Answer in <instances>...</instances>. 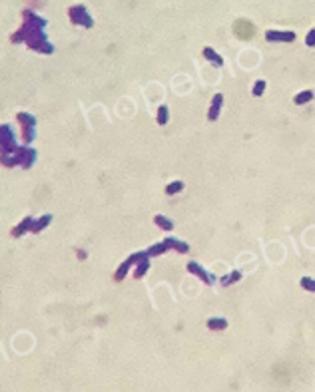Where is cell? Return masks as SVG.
<instances>
[{
    "label": "cell",
    "mask_w": 315,
    "mask_h": 392,
    "mask_svg": "<svg viewBox=\"0 0 315 392\" xmlns=\"http://www.w3.org/2000/svg\"><path fill=\"white\" fill-rule=\"evenodd\" d=\"M305 44H307L309 48L315 46V28H311V30L307 32V36H305Z\"/></svg>",
    "instance_id": "obj_25"
},
{
    "label": "cell",
    "mask_w": 315,
    "mask_h": 392,
    "mask_svg": "<svg viewBox=\"0 0 315 392\" xmlns=\"http://www.w3.org/2000/svg\"><path fill=\"white\" fill-rule=\"evenodd\" d=\"M32 227H34V219L28 215V217H24L22 221H20V225L18 227H14L12 231H10V235L14 237V239H18V237H22L26 231H32Z\"/></svg>",
    "instance_id": "obj_10"
},
{
    "label": "cell",
    "mask_w": 315,
    "mask_h": 392,
    "mask_svg": "<svg viewBox=\"0 0 315 392\" xmlns=\"http://www.w3.org/2000/svg\"><path fill=\"white\" fill-rule=\"evenodd\" d=\"M202 54H204V58L212 64V66H216V68H222L223 66V58L212 48V46H205L204 50H202Z\"/></svg>",
    "instance_id": "obj_11"
},
{
    "label": "cell",
    "mask_w": 315,
    "mask_h": 392,
    "mask_svg": "<svg viewBox=\"0 0 315 392\" xmlns=\"http://www.w3.org/2000/svg\"><path fill=\"white\" fill-rule=\"evenodd\" d=\"M167 120H170V110H167V106H160L158 112H156V122L160 125H166Z\"/></svg>",
    "instance_id": "obj_17"
},
{
    "label": "cell",
    "mask_w": 315,
    "mask_h": 392,
    "mask_svg": "<svg viewBox=\"0 0 315 392\" xmlns=\"http://www.w3.org/2000/svg\"><path fill=\"white\" fill-rule=\"evenodd\" d=\"M207 329L209 331H225L227 329V321L222 317H212L207 319Z\"/></svg>",
    "instance_id": "obj_13"
},
{
    "label": "cell",
    "mask_w": 315,
    "mask_h": 392,
    "mask_svg": "<svg viewBox=\"0 0 315 392\" xmlns=\"http://www.w3.org/2000/svg\"><path fill=\"white\" fill-rule=\"evenodd\" d=\"M265 88H267V84H265V80H258V82L254 84V88H251V94H254L256 98H259V96H263Z\"/></svg>",
    "instance_id": "obj_22"
},
{
    "label": "cell",
    "mask_w": 315,
    "mask_h": 392,
    "mask_svg": "<svg viewBox=\"0 0 315 392\" xmlns=\"http://www.w3.org/2000/svg\"><path fill=\"white\" fill-rule=\"evenodd\" d=\"M18 149L16 145V140H14V134L8 124H2V156H8V154H14Z\"/></svg>",
    "instance_id": "obj_5"
},
{
    "label": "cell",
    "mask_w": 315,
    "mask_h": 392,
    "mask_svg": "<svg viewBox=\"0 0 315 392\" xmlns=\"http://www.w3.org/2000/svg\"><path fill=\"white\" fill-rule=\"evenodd\" d=\"M184 181H174V183H170V185H166V193L167 195H176V193H180V191H184Z\"/></svg>",
    "instance_id": "obj_23"
},
{
    "label": "cell",
    "mask_w": 315,
    "mask_h": 392,
    "mask_svg": "<svg viewBox=\"0 0 315 392\" xmlns=\"http://www.w3.org/2000/svg\"><path fill=\"white\" fill-rule=\"evenodd\" d=\"M265 40L267 42H293L296 40V32H291V30H267Z\"/></svg>",
    "instance_id": "obj_7"
},
{
    "label": "cell",
    "mask_w": 315,
    "mask_h": 392,
    "mask_svg": "<svg viewBox=\"0 0 315 392\" xmlns=\"http://www.w3.org/2000/svg\"><path fill=\"white\" fill-rule=\"evenodd\" d=\"M185 269H187V273H192V275H196L200 281H204L207 287H212L214 283H216V277H214L212 273H209L207 269H204L200 263H196V261H190V263L185 265Z\"/></svg>",
    "instance_id": "obj_4"
},
{
    "label": "cell",
    "mask_w": 315,
    "mask_h": 392,
    "mask_svg": "<svg viewBox=\"0 0 315 392\" xmlns=\"http://www.w3.org/2000/svg\"><path fill=\"white\" fill-rule=\"evenodd\" d=\"M154 223H156L160 229H164V231H172L174 225H176L172 219H167L166 215H156V217H154Z\"/></svg>",
    "instance_id": "obj_15"
},
{
    "label": "cell",
    "mask_w": 315,
    "mask_h": 392,
    "mask_svg": "<svg viewBox=\"0 0 315 392\" xmlns=\"http://www.w3.org/2000/svg\"><path fill=\"white\" fill-rule=\"evenodd\" d=\"M164 243L167 245V249H176L178 253H187V251H190V245L184 243L182 239H178V237H166Z\"/></svg>",
    "instance_id": "obj_12"
},
{
    "label": "cell",
    "mask_w": 315,
    "mask_h": 392,
    "mask_svg": "<svg viewBox=\"0 0 315 392\" xmlns=\"http://www.w3.org/2000/svg\"><path fill=\"white\" fill-rule=\"evenodd\" d=\"M299 285H301L305 291L315 293V279H311V277H303V279L299 281Z\"/></svg>",
    "instance_id": "obj_24"
},
{
    "label": "cell",
    "mask_w": 315,
    "mask_h": 392,
    "mask_svg": "<svg viewBox=\"0 0 315 392\" xmlns=\"http://www.w3.org/2000/svg\"><path fill=\"white\" fill-rule=\"evenodd\" d=\"M22 16V26H20L12 36H10V42L12 44H24L34 50V52H40V54H52L54 52V46L46 40V32L44 28L48 26V20L38 16L34 10H22L20 12Z\"/></svg>",
    "instance_id": "obj_1"
},
{
    "label": "cell",
    "mask_w": 315,
    "mask_h": 392,
    "mask_svg": "<svg viewBox=\"0 0 315 392\" xmlns=\"http://www.w3.org/2000/svg\"><path fill=\"white\" fill-rule=\"evenodd\" d=\"M68 16H70V22L76 26H84V28H92L94 26V20L88 14V8L84 4H74L68 8Z\"/></svg>",
    "instance_id": "obj_3"
},
{
    "label": "cell",
    "mask_w": 315,
    "mask_h": 392,
    "mask_svg": "<svg viewBox=\"0 0 315 392\" xmlns=\"http://www.w3.org/2000/svg\"><path fill=\"white\" fill-rule=\"evenodd\" d=\"M36 149L28 147V145H22L18 147L14 154H8V156H2V165L4 167H14V165H22L24 169H30L36 161Z\"/></svg>",
    "instance_id": "obj_2"
},
{
    "label": "cell",
    "mask_w": 315,
    "mask_h": 392,
    "mask_svg": "<svg viewBox=\"0 0 315 392\" xmlns=\"http://www.w3.org/2000/svg\"><path fill=\"white\" fill-rule=\"evenodd\" d=\"M222 106H223V96H222V94H214L212 104H209V112H207V120H209V122H216V120L220 118Z\"/></svg>",
    "instance_id": "obj_8"
},
{
    "label": "cell",
    "mask_w": 315,
    "mask_h": 392,
    "mask_svg": "<svg viewBox=\"0 0 315 392\" xmlns=\"http://www.w3.org/2000/svg\"><path fill=\"white\" fill-rule=\"evenodd\" d=\"M315 98V94L311 92V90H305V92H299L296 98H293V102H296L297 106H301V104H307V102H311Z\"/></svg>",
    "instance_id": "obj_20"
},
{
    "label": "cell",
    "mask_w": 315,
    "mask_h": 392,
    "mask_svg": "<svg viewBox=\"0 0 315 392\" xmlns=\"http://www.w3.org/2000/svg\"><path fill=\"white\" fill-rule=\"evenodd\" d=\"M140 257H142V251H140V253H132V255H130L128 259H126L124 263H122V265L118 267V271H116V275H114V281H118V283H120V281H122V279L126 277V275H128L130 267L138 263V259H140Z\"/></svg>",
    "instance_id": "obj_6"
},
{
    "label": "cell",
    "mask_w": 315,
    "mask_h": 392,
    "mask_svg": "<svg viewBox=\"0 0 315 392\" xmlns=\"http://www.w3.org/2000/svg\"><path fill=\"white\" fill-rule=\"evenodd\" d=\"M16 120H18L20 125H36V118L32 114H26V112H20L16 116Z\"/></svg>",
    "instance_id": "obj_18"
},
{
    "label": "cell",
    "mask_w": 315,
    "mask_h": 392,
    "mask_svg": "<svg viewBox=\"0 0 315 392\" xmlns=\"http://www.w3.org/2000/svg\"><path fill=\"white\" fill-rule=\"evenodd\" d=\"M148 269H150V255H148V251H142V257L138 259V263H136L134 277H136V279H142L146 273H148Z\"/></svg>",
    "instance_id": "obj_9"
},
{
    "label": "cell",
    "mask_w": 315,
    "mask_h": 392,
    "mask_svg": "<svg viewBox=\"0 0 315 392\" xmlns=\"http://www.w3.org/2000/svg\"><path fill=\"white\" fill-rule=\"evenodd\" d=\"M50 221H52V215L50 213H46V215H42L38 221H34V227H32V233H40L42 229H46L48 225H50Z\"/></svg>",
    "instance_id": "obj_16"
},
{
    "label": "cell",
    "mask_w": 315,
    "mask_h": 392,
    "mask_svg": "<svg viewBox=\"0 0 315 392\" xmlns=\"http://www.w3.org/2000/svg\"><path fill=\"white\" fill-rule=\"evenodd\" d=\"M238 281H241V271H232L229 275H225V277L220 279V285L222 287H232L234 283H238Z\"/></svg>",
    "instance_id": "obj_14"
},
{
    "label": "cell",
    "mask_w": 315,
    "mask_h": 392,
    "mask_svg": "<svg viewBox=\"0 0 315 392\" xmlns=\"http://www.w3.org/2000/svg\"><path fill=\"white\" fill-rule=\"evenodd\" d=\"M167 251V245L162 241V243H158V245H152L150 249H148V255L150 257H160V255H164Z\"/></svg>",
    "instance_id": "obj_21"
},
{
    "label": "cell",
    "mask_w": 315,
    "mask_h": 392,
    "mask_svg": "<svg viewBox=\"0 0 315 392\" xmlns=\"http://www.w3.org/2000/svg\"><path fill=\"white\" fill-rule=\"evenodd\" d=\"M36 125H22V140L24 143H32L34 138H36V132H34Z\"/></svg>",
    "instance_id": "obj_19"
}]
</instances>
